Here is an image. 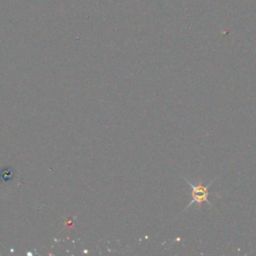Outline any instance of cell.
<instances>
[{"label": "cell", "instance_id": "obj_1", "mask_svg": "<svg viewBox=\"0 0 256 256\" xmlns=\"http://www.w3.org/2000/svg\"><path fill=\"white\" fill-rule=\"evenodd\" d=\"M189 186L191 187V201L190 203L187 205V207H189L192 203L196 202L198 204V206L201 208L202 203L206 202L208 204H210V202L208 201V188L211 186V183L208 185H203L201 181H199V183L197 185H194L190 183L189 181H187Z\"/></svg>", "mask_w": 256, "mask_h": 256}]
</instances>
